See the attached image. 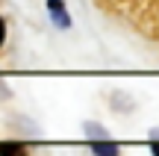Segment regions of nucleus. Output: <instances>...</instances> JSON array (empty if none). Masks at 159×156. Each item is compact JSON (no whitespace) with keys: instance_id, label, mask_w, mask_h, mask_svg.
Listing matches in <instances>:
<instances>
[{"instance_id":"nucleus-1","label":"nucleus","mask_w":159,"mask_h":156,"mask_svg":"<svg viewBox=\"0 0 159 156\" xmlns=\"http://www.w3.org/2000/svg\"><path fill=\"white\" fill-rule=\"evenodd\" d=\"M47 12H50L56 27H71V18L65 12V0H47Z\"/></svg>"},{"instance_id":"nucleus-2","label":"nucleus","mask_w":159,"mask_h":156,"mask_svg":"<svg viewBox=\"0 0 159 156\" xmlns=\"http://www.w3.org/2000/svg\"><path fill=\"white\" fill-rule=\"evenodd\" d=\"M91 150L97 156H118V147H115L112 141H103V139H97L94 145H91Z\"/></svg>"},{"instance_id":"nucleus-3","label":"nucleus","mask_w":159,"mask_h":156,"mask_svg":"<svg viewBox=\"0 0 159 156\" xmlns=\"http://www.w3.org/2000/svg\"><path fill=\"white\" fill-rule=\"evenodd\" d=\"M0 156H27V150H24V145L6 141V145H0Z\"/></svg>"},{"instance_id":"nucleus-4","label":"nucleus","mask_w":159,"mask_h":156,"mask_svg":"<svg viewBox=\"0 0 159 156\" xmlns=\"http://www.w3.org/2000/svg\"><path fill=\"white\" fill-rule=\"evenodd\" d=\"M3 38H6V21L0 18V44H3Z\"/></svg>"},{"instance_id":"nucleus-5","label":"nucleus","mask_w":159,"mask_h":156,"mask_svg":"<svg viewBox=\"0 0 159 156\" xmlns=\"http://www.w3.org/2000/svg\"><path fill=\"white\" fill-rule=\"evenodd\" d=\"M156 141V139H153ZM153 156H159V141H156V145H153Z\"/></svg>"}]
</instances>
